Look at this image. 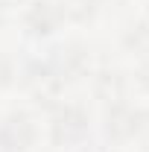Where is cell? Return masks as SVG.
Listing matches in <instances>:
<instances>
[{
    "mask_svg": "<svg viewBox=\"0 0 149 152\" xmlns=\"http://www.w3.org/2000/svg\"><path fill=\"white\" fill-rule=\"evenodd\" d=\"M88 111L82 105H58L53 117H50V140L56 146H79L85 137H88Z\"/></svg>",
    "mask_w": 149,
    "mask_h": 152,
    "instance_id": "cell-1",
    "label": "cell"
},
{
    "mask_svg": "<svg viewBox=\"0 0 149 152\" xmlns=\"http://www.w3.org/2000/svg\"><path fill=\"white\" fill-rule=\"evenodd\" d=\"M64 20H67V15H64L61 0H32L23 9L20 23L29 38H50L64 26Z\"/></svg>",
    "mask_w": 149,
    "mask_h": 152,
    "instance_id": "cell-2",
    "label": "cell"
},
{
    "mask_svg": "<svg viewBox=\"0 0 149 152\" xmlns=\"http://www.w3.org/2000/svg\"><path fill=\"white\" fill-rule=\"evenodd\" d=\"M38 140V123L29 111H12L0 120V152H29Z\"/></svg>",
    "mask_w": 149,
    "mask_h": 152,
    "instance_id": "cell-3",
    "label": "cell"
},
{
    "mask_svg": "<svg viewBox=\"0 0 149 152\" xmlns=\"http://www.w3.org/2000/svg\"><path fill=\"white\" fill-rule=\"evenodd\" d=\"M102 132L114 143H129L131 137L143 134V108H134L129 102H111L102 117Z\"/></svg>",
    "mask_w": 149,
    "mask_h": 152,
    "instance_id": "cell-4",
    "label": "cell"
},
{
    "mask_svg": "<svg viewBox=\"0 0 149 152\" xmlns=\"http://www.w3.org/2000/svg\"><path fill=\"white\" fill-rule=\"evenodd\" d=\"M123 47L134 56H149V20H134L123 29Z\"/></svg>",
    "mask_w": 149,
    "mask_h": 152,
    "instance_id": "cell-5",
    "label": "cell"
},
{
    "mask_svg": "<svg viewBox=\"0 0 149 152\" xmlns=\"http://www.w3.org/2000/svg\"><path fill=\"white\" fill-rule=\"evenodd\" d=\"M64 6V15L67 20H76V23H85V20H93L102 0H61Z\"/></svg>",
    "mask_w": 149,
    "mask_h": 152,
    "instance_id": "cell-6",
    "label": "cell"
},
{
    "mask_svg": "<svg viewBox=\"0 0 149 152\" xmlns=\"http://www.w3.org/2000/svg\"><path fill=\"white\" fill-rule=\"evenodd\" d=\"M12 6H15V0H0V26L12 18Z\"/></svg>",
    "mask_w": 149,
    "mask_h": 152,
    "instance_id": "cell-7",
    "label": "cell"
}]
</instances>
